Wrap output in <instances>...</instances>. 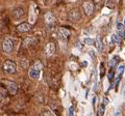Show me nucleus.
I'll return each instance as SVG.
<instances>
[{"label": "nucleus", "mask_w": 125, "mask_h": 116, "mask_svg": "<svg viewBox=\"0 0 125 116\" xmlns=\"http://www.w3.org/2000/svg\"><path fill=\"white\" fill-rule=\"evenodd\" d=\"M14 46H15V41L12 37H6L4 41H3V44H2V48H3V51L8 54H10L12 52L14 51Z\"/></svg>", "instance_id": "1"}, {"label": "nucleus", "mask_w": 125, "mask_h": 116, "mask_svg": "<svg viewBox=\"0 0 125 116\" xmlns=\"http://www.w3.org/2000/svg\"><path fill=\"white\" fill-rule=\"evenodd\" d=\"M3 71L6 74H15L17 72V64L12 60H6L3 63Z\"/></svg>", "instance_id": "2"}, {"label": "nucleus", "mask_w": 125, "mask_h": 116, "mask_svg": "<svg viewBox=\"0 0 125 116\" xmlns=\"http://www.w3.org/2000/svg\"><path fill=\"white\" fill-rule=\"evenodd\" d=\"M4 84L6 86V89H8V92L12 96H15L18 92V86L15 82L13 81H9V80H4Z\"/></svg>", "instance_id": "3"}, {"label": "nucleus", "mask_w": 125, "mask_h": 116, "mask_svg": "<svg viewBox=\"0 0 125 116\" xmlns=\"http://www.w3.org/2000/svg\"><path fill=\"white\" fill-rule=\"evenodd\" d=\"M82 8L86 16H91L94 12V4L91 1H86L82 4Z\"/></svg>", "instance_id": "4"}, {"label": "nucleus", "mask_w": 125, "mask_h": 116, "mask_svg": "<svg viewBox=\"0 0 125 116\" xmlns=\"http://www.w3.org/2000/svg\"><path fill=\"white\" fill-rule=\"evenodd\" d=\"M41 71L42 69H39V68H34V66H31V68H29L28 75L32 80H39L40 76H41Z\"/></svg>", "instance_id": "5"}, {"label": "nucleus", "mask_w": 125, "mask_h": 116, "mask_svg": "<svg viewBox=\"0 0 125 116\" xmlns=\"http://www.w3.org/2000/svg\"><path fill=\"white\" fill-rule=\"evenodd\" d=\"M17 29L20 32H27L31 29V24L30 23H27V22H23V23H20L18 26H17Z\"/></svg>", "instance_id": "6"}, {"label": "nucleus", "mask_w": 125, "mask_h": 116, "mask_svg": "<svg viewBox=\"0 0 125 116\" xmlns=\"http://www.w3.org/2000/svg\"><path fill=\"white\" fill-rule=\"evenodd\" d=\"M55 44L54 43H48L46 45V48H45V53H46L47 56H51L54 54L55 52Z\"/></svg>", "instance_id": "7"}, {"label": "nucleus", "mask_w": 125, "mask_h": 116, "mask_svg": "<svg viewBox=\"0 0 125 116\" xmlns=\"http://www.w3.org/2000/svg\"><path fill=\"white\" fill-rule=\"evenodd\" d=\"M117 34L121 40L125 37V26H124V24L120 22L117 24Z\"/></svg>", "instance_id": "8"}, {"label": "nucleus", "mask_w": 125, "mask_h": 116, "mask_svg": "<svg viewBox=\"0 0 125 116\" xmlns=\"http://www.w3.org/2000/svg\"><path fill=\"white\" fill-rule=\"evenodd\" d=\"M69 18H70V20L72 21V22H77V21L79 20V18H80L79 12L76 8L72 9L70 12V14H69Z\"/></svg>", "instance_id": "9"}, {"label": "nucleus", "mask_w": 125, "mask_h": 116, "mask_svg": "<svg viewBox=\"0 0 125 116\" xmlns=\"http://www.w3.org/2000/svg\"><path fill=\"white\" fill-rule=\"evenodd\" d=\"M54 21H55V18H54V16H53L52 13L48 12V13L45 14V22H46V24H48V25H52V24L54 23Z\"/></svg>", "instance_id": "10"}, {"label": "nucleus", "mask_w": 125, "mask_h": 116, "mask_svg": "<svg viewBox=\"0 0 125 116\" xmlns=\"http://www.w3.org/2000/svg\"><path fill=\"white\" fill-rule=\"evenodd\" d=\"M58 32H60V35L64 38V40H67V38L70 36V31L65 27H61L60 29H58Z\"/></svg>", "instance_id": "11"}, {"label": "nucleus", "mask_w": 125, "mask_h": 116, "mask_svg": "<svg viewBox=\"0 0 125 116\" xmlns=\"http://www.w3.org/2000/svg\"><path fill=\"white\" fill-rule=\"evenodd\" d=\"M24 15V9L22 7H17L13 10V16L15 18H20V17H23Z\"/></svg>", "instance_id": "12"}, {"label": "nucleus", "mask_w": 125, "mask_h": 116, "mask_svg": "<svg viewBox=\"0 0 125 116\" xmlns=\"http://www.w3.org/2000/svg\"><path fill=\"white\" fill-rule=\"evenodd\" d=\"M95 45H96V50L100 52L101 51V49H102V41H101V37H100L99 35L96 37V40H95Z\"/></svg>", "instance_id": "13"}, {"label": "nucleus", "mask_w": 125, "mask_h": 116, "mask_svg": "<svg viewBox=\"0 0 125 116\" xmlns=\"http://www.w3.org/2000/svg\"><path fill=\"white\" fill-rule=\"evenodd\" d=\"M34 43H36V38H34L33 36L26 37L25 40H24V44H25V46H27V47H29V46L33 45Z\"/></svg>", "instance_id": "14"}, {"label": "nucleus", "mask_w": 125, "mask_h": 116, "mask_svg": "<svg viewBox=\"0 0 125 116\" xmlns=\"http://www.w3.org/2000/svg\"><path fill=\"white\" fill-rule=\"evenodd\" d=\"M6 93H8V89L0 87V103L3 102V100L6 97Z\"/></svg>", "instance_id": "15"}, {"label": "nucleus", "mask_w": 125, "mask_h": 116, "mask_svg": "<svg viewBox=\"0 0 125 116\" xmlns=\"http://www.w3.org/2000/svg\"><path fill=\"white\" fill-rule=\"evenodd\" d=\"M118 62H119V56H115V57H114L113 59H110V60H109V65L110 66V68H113V66L116 65Z\"/></svg>", "instance_id": "16"}, {"label": "nucleus", "mask_w": 125, "mask_h": 116, "mask_svg": "<svg viewBox=\"0 0 125 116\" xmlns=\"http://www.w3.org/2000/svg\"><path fill=\"white\" fill-rule=\"evenodd\" d=\"M83 44L86 46H93V45H95V41L91 37H86L85 40H83Z\"/></svg>", "instance_id": "17"}, {"label": "nucleus", "mask_w": 125, "mask_h": 116, "mask_svg": "<svg viewBox=\"0 0 125 116\" xmlns=\"http://www.w3.org/2000/svg\"><path fill=\"white\" fill-rule=\"evenodd\" d=\"M104 113H105V104H101L99 106V109H98V115L103 116Z\"/></svg>", "instance_id": "18"}, {"label": "nucleus", "mask_w": 125, "mask_h": 116, "mask_svg": "<svg viewBox=\"0 0 125 116\" xmlns=\"http://www.w3.org/2000/svg\"><path fill=\"white\" fill-rule=\"evenodd\" d=\"M124 68H125L124 65H120L119 68H118V72H117V76H118L117 82H119V79H120V77L122 76V74H123V72H124Z\"/></svg>", "instance_id": "19"}, {"label": "nucleus", "mask_w": 125, "mask_h": 116, "mask_svg": "<svg viewBox=\"0 0 125 116\" xmlns=\"http://www.w3.org/2000/svg\"><path fill=\"white\" fill-rule=\"evenodd\" d=\"M121 38L118 36V34H113L112 36H110V41H112V44H118L120 41Z\"/></svg>", "instance_id": "20"}, {"label": "nucleus", "mask_w": 125, "mask_h": 116, "mask_svg": "<svg viewBox=\"0 0 125 116\" xmlns=\"http://www.w3.org/2000/svg\"><path fill=\"white\" fill-rule=\"evenodd\" d=\"M32 66H34V68H39V69H42V68H43V64H42V62H41V61L34 62V64H33Z\"/></svg>", "instance_id": "21"}, {"label": "nucleus", "mask_w": 125, "mask_h": 116, "mask_svg": "<svg viewBox=\"0 0 125 116\" xmlns=\"http://www.w3.org/2000/svg\"><path fill=\"white\" fill-rule=\"evenodd\" d=\"M42 115H50V116H52V115H54V113L53 112H51L50 110H46V111H44L43 113H42Z\"/></svg>", "instance_id": "22"}, {"label": "nucleus", "mask_w": 125, "mask_h": 116, "mask_svg": "<svg viewBox=\"0 0 125 116\" xmlns=\"http://www.w3.org/2000/svg\"><path fill=\"white\" fill-rule=\"evenodd\" d=\"M74 114H75V112H74V107L71 106L70 108H69V115H70V116H73Z\"/></svg>", "instance_id": "23"}, {"label": "nucleus", "mask_w": 125, "mask_h": 116, "mask_svg": "<svg viewBox=\"0 0 125 116\" xmlns=\"http://www.w3.org/2000/svg\"><path fill=\"white\" fill-rule=\"evenodd\" d=\"M70 65H72V69H76V64L75 63H72V64H70Z\"/></svg>", "instance_id": "24"}, {"label": "nucleus", "mask_w": 125, "mask_h": 116, "mask_svg": "<svg viewBox=\"0 0 125 116\" xmlns=\"http://www.w3.org/2000/svg\"><path fill=\"white\" fill-rule=\"evenodd\" d=\"M103 104H107V100H106V98H103Z\"/></svg>", "instance_id": "25"}, {"label": "nucleus", "mask_w": 125, "mask_h": 116, "mask_svg": "<svg viewBox=\"0 0 125 116\" xmlns=\"http://www.w3.org/2000/svg\"><path fill=\"white\" fill-rule=\"evenodd\" d=\"M124 26H125V21H124Z\"/></svg>", "instance_id": "26"}]
</instances>
